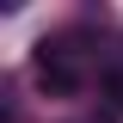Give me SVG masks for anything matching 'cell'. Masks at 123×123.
I'll return each instance as SVG.
<instances>
[{
	"label": "cell",
	"mask_w": 123,
	"mask_h": 123,
	"mask_svg": "<svg viewBox=\"0 0 123 123\" xmlns=\"http://www.w3.org/2000/svg\"><path fill=\"white\" fill-rule=\"evenodd\" d=\"M37 86L55 92V98H74L86 86V62H80L74 37H43L37 43Z\"/></svg>",
	"instance_id": "6da1fadb"
},
{
	"label": "cell",
	"mask_w": 123,
	"mask_h": 123,
	"mask_svg": "<svg viewBox=\"0 0 123 123\" xmlns=\"http://www.w3.org/2000/svg\"><path fill=\"white\" fill-rule=\"evenodd\" d=\"M105 98H111V105L123 111V55L111 62V74H105Z\"/></svg>",
	"instance_id": "7a4b0ae2"
}]
</instances>
